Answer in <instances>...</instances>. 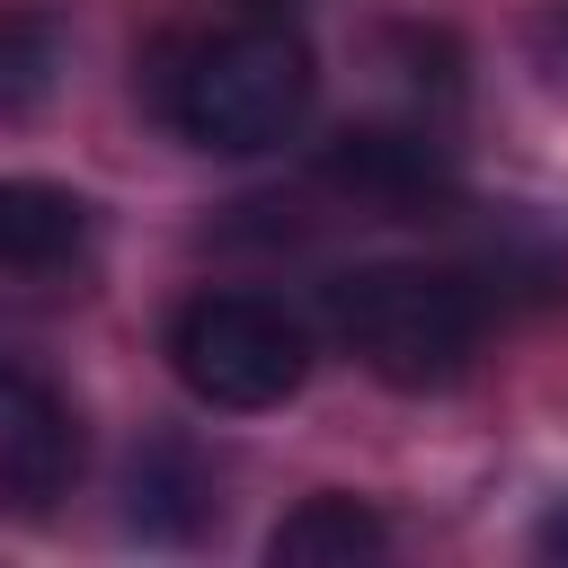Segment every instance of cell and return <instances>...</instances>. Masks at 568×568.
I'll return each mask as SVG.
<instances>
[{
	"label": "cell",
	"instance_id": "obj_1",
	"mask_svg": "<svg viewBox=\"0 0 568 568\" xmlns=\"http://www.w3.org/2000/svg\"><path fill=\"white\" fill-rule=\"evenodd\" d=\"M151 115L195 142V151H275L302 133L311 98H320V62L302 44V27H284V9H257L240 27H204V36H169L142 62Z\"/></svg>",
	"mask_w": 568,
	"mask_h": 568
},
{
	"label": "cell",
	"instance_id": "obj_2",
	"mask_svg": "<svg viewBox=\"0 0 568 568\" xmlns=\"http://www.w3.org/2000/svg\"><path fill=\"white\" fill-rule=\"evenodd\" d=\"M328 337L382 382V390H453L479 364L488 337V293L470 266H426V257H373L328 275Z\"/></svg>",
	"mask_w": 568,
	"mask_h": 568
},
{
	"label": "cell",
	"instance_id": "obj_3",
	"mask_svg": "<svg viewBox=\"0 0 568 568\" xmlns=\"http://www.w3.org/2000/svg\"><path fill=\"white\" fill-rule=\"evenodd\" d=\"M169 373L186 399L257 417L311 382V328L275 293H186L169 311Z\"/></svg>",
	"mask_w": 568,
	"mask_h": 568
},
{
	"label": "cell",
	"instance_id": "obj_4",
	"mask_svg": "<svg viewBox=\"0 0 568 568\" xmlns=\"http://www.w3.org/2000/svg\"><path fill=\"white\" fill-rule=\"evenodd\" d=\"M320 178L373 213H399V222H426L462 195V169H453V142L417 133V124H346L328 151H320Z\"/></svg>",
	"mask_w": 568,
	"mask_h": 568
},
{
	"label": "cell",
	"instance_id": "obj_5",
	"mask_svg": "<svg viewBox=\"0 0 568 568\" xmlns=\"http://www.w3.org/2000/svg\"><path fill=\"white\" fill-rule=\"evenodd\" d=\"M71 479H80V417H71V399L44 373L0 355V506L9 515H44Z\"/></svg>",
	"mask_w": 568,
	"mask_h": 568
},
{
	"label": "cell",
	"instance_id": "obj_6",
	"mask_svg": "<svg viewBox=\"0 0 568 568\" xmlns=\"http://www.w3.org/2000/svg\"><path fill=\"white\" fill-rule=\"evenodd\" d=\"M222 515V488H213V462L186 444V435H142L133 462H124V532L151 541V550H186L204 541Z\"/></svg>",
	"mask_w": 568,
	"mask_h": 568
},
{
	"label": "cell",
	"instance_id": "obj_7",
	"mask_svg": "<svg viewBox=\"0 0 568 568\" xmlns=\"http://www.w3.org/2000/svg\"><path fill=\"white\" fill-rule=\"evenodd\" d=\"M390 550V515L373 497H346V488H320L302 497L275 532H266V568H364Z\"/></svg>",
	"mask_w": 568,
	"mask_h": 568
},
{
	"label": "cell",
	"instance_id": "obj_8",
	"mask_svg": "<svg viewBox=\"0 0 568 568\" xmlns=\"http://www.w3.org/2000/svg\"><path fill=\"white\" fill-rule=\"evenodd\" d=\"M80 248H89V195H71L53 178H0V266L53 275Z\"/></svg>",
	"mask_w": 568,
	"mask_h": 568
},
{
	"label": "cell",
	"instance_id": "obj_9",
	"mask_svg": "<svg viewBox=\"0 0 568 568\" xmlns=\"http://www.w3.org/2000/svg\"><path fill=\"white\" fill-rule=\"evenodd\" d=\"M53 80H62V18L27 9V0H0V115L44 106Z\"/></svg>",
	"mask_w": 568,
	"mask_h": 568
},
{
	"label": "cell",
	"instance_id": "obj_10",
	"mask_svg": "<svg viewBox=\"0 0 568 568\" xmlns=\"http://www.w3.org/2000/svg\"><path fill=\"white\" fill-rule=\"evenodd\" d=\"M532 541H541V559H568V497H559V506H550V524H541V532H532Z\"/></svg>",
	"mask_w": 568,
	"mask_h": 568
},
{
	"label": "cell",
	"instance_id": "obj_11",
	"mask_svg": "<svg viewBox=\"0 0 568 568\" xmlns=\"http://www.w3.org/2000/svg\"><path fill=\"white\" fill-rule=\"evenodd\" d=\"M248 9H293V0H248Z\"/></svg>",
	"mask_w": 568,
	"mask_h": 568
}]
</instances>
